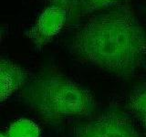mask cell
<instances>
[{
	"label": "cell",
	"mask_w": 146,
	"mask_h": 137,
	"mask_svg": "<svg viewBox=\"0 0 146 137\" xmlns=\"http://www.w3.org/2000/svg\"><path fill=\"white\" fill-rule=\"evenodd\" d=\"M79 61L128 80L146 61V31L128 6H116L90 17L68 46Z\"/></svg>",
	"instance_id": "1"
},
{
	"label": "cell",
	"mask_w": 146,
	"mask_h": 137,
	"mask_svg": "<svg viewBox=\"0 0 146 137\" xmlns=\"http://www.w3.org/2000/svg\"><path fill=\"white\" fill-rule=\"evenodd\" d=\"M47 1L49 6L54 5V6H58L66 8L68 13H76L80 11V5L82 0H45Z\"/></svg>",
	"instance_id": "9"
},
{
	"label": "cell",
	"mask_w": 146,
	"mask_h": 137,
	"mask_svg": "<svg viewBox=\"0 0 146 137\" xmlns=\"http://www.w3.org/2000/svg\"><path fill=\"white\" fill-rule=\"evenodd\" d=\"M139 116H140V119H141V122H143L144 128L146 129V115H145V114H143V115H139Z\"/></svg>",
	"instance_id": "10"
},
{
	"label": "cell",
	"mask_w": 146,
	"mask_h": 137,
	"mask_svg": "<svg viewBox=\"0 0 146 137\" xmlns=\"http://www.w3.org/2000/svg\"><path fill=\"white\" fill-rule=\"evenodd\" d=\"M7 134L8 137H39L40 130L34 122L20 119L9 126Z\"/></svg>",
	"instance_id": "6"
},
{
	"label": "cell",
	"mask_w": 146,
	"mask_h": 137,
	"mask_svg": "<svg viewBox=\"0 0 146 137\" xmlns=\"http://www.w3.org/2000/svg\"><path fill=\"white\" fill-rule=\"evenodd\" d=\"M66 8L50 5L41 12L38 19L27 33L35 48L41 49L58 35L67 21Z\"/></svg>",
	"instance_id": "4"
},
{
	"label": "cell",
	"mask_w": 146,
	"mask_h": 137,
	"mask_svg": "<svg viewBox=\"0 0 146 137\" xmlns=\"http://www.w3.org/2000/svg\"><path fill=\"white\" fill-rule=\"evenodd\" d=\"M74 137H141L124 112L110 109L92 120L77 126Z\"/></svg>",
	"instance_id": "3"
},
{
	"label": "cell",
	"mask_w": 146,
	"mask_h": 137,
	"mask_svg": "<svg viewBox=\"0 0 146 137\" xmlns=\"http://www.w3.org/2000/svg\"><path fill=\"white\" fill-rule=\"evenodd\" d=\"M129 107L138 115H146V90L131 96L129 100Z\"/></svg>",
	"instance_id": "8"
},
{
	"label": "cell",
	"mask_w": 146,
	"mask_h": 137,
	"mask_svg": "<svg viewBox=\"0 0 146 137\" xmlns=\"http://www.w3.org/2000/svg\"><path fill=\"white\" fill-rule=\"evenodd\" d=\"M121 1L123 0H82L80 11L83 14H88L102 9H110L119 6Z\"/></svg>",
	"instance_id": "7"
},
{
	"label": "cell",
	"mask_w": 146,
	"mask_h": 137,
	"mask_svg": "<svg viewBox=\"0 0 146 137\" xmlns=\"http://www.w3.org/2000/svg\"><path fill=\"white\" fill-rule=\"evenodd\" d=\"M0 137H8V135H7V132H1V135H0Z\"/></svg>",
	"instance_id": "11"
},
{
	"label": "cell",
	"mask_w": 146,
	"mask_h": 137,
	"mask_svg": "<svg viewBox=\"0 0 146 137\" xmlns=\"http://www.w3.org/2000/svg\"><path fill=\"white\" fill-rule=\"evenodd\" d=\"M30 79L29 73L18 64L7 58L0 61V99L5 102L21 90Z\"/></svg>",
	"instance_id": "5"
},
{
	"label": "cell",
	"mask_w": 146,
	"mask_h": 137,
	"mask_svg": "<svg viewBox=\"0 0 146 137\" xmlns=\"http://www.w3.org/2000/svg\"><path fill=\"white\" fill-rule=\"evenodd\" d=\"M25 104L48 123L89 117L97 109L92 93L58 70L45 68L20 90Z\"/></svg>",
	"instance_id": "2"
}]
</instances>
